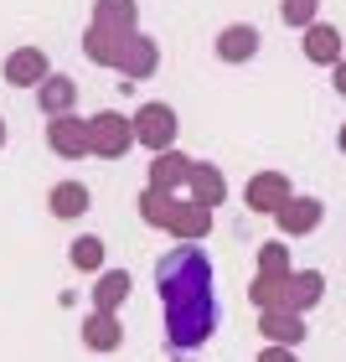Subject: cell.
Wrapping results in <instances>:
<instances>
[{
  "instance_id": "obj_1",
  "label": "cell",
  "mask_w": 346,
  "mask_h": 362,
  "mask_svg": "<svg viewBox=\"0 0 346 362\" xmlns=\"http://www.w3.org/2000/svg\"><path fill=\"white\" fill-rule=\"evenodd\" d=\"M155 295L166 305V341L176 352L207 347L217 332V290H212V259L196 243H176L155 259Z\"/></svg>"
},
{
  "instance_id": "obj_2",
  "label": "cell",
  "mask_w": 346,
  "mask_h": 362,
  "mask_svg": "<svg viewBox=\"0 0 346 362\" xmlns=\"http://www.w3.org/2000/svg\"><path fill=\"white\" fill-rule=\"evenodd\" d=\"M129 145H135V124H129L124 114L104 109V114H93V119H88V156H98V160H124Z\"/></svg>"
},
{
  "instance_id": "obj_3",
  "label": "cell",
  "mask_w": 346,
  "mask_h": 362,
  "mask_svg": "<svg viewBox=\"0 0 346 362\" xmlns=\"http://www.w3.org/2000/svg\"><path fill=\"white\" fill-rule=\"evenodd\" d=\"M129 124H135V145H140V151H176V109L171 104H160V98H155V104H140L135 109V119H129Z\"/></svg>"
},
{
  "instance_id": "obj_4",
  "label": "cell",
  "mask_w": 346,
  "mask_h": 362,
  "mask_svg": "<svg viewBox=\"0 0 346 362\" xmlns=\"http://www.w3.org/2000/svg\"><path fill=\"white\" fill-rule=\"evenodd\" d=\"M290 197H294V187H290L285 171H258V176H249V187H243V202H249V212H258V218H274Z\"/></svg>"
},
{
  "instance_id": "obj_5",
  "label": "cell",
  "mask_w": 346,
  "mask_h": 362,
  "mask_svg": "<svg viewBox=\"0 0 346 362\" xmlns=\"http://www.w3.org/2000/svg\"><path fill=\"white\" fill-rule=\"evenodd\" d=\"M321 212H326V207H321V197L294 192L290 202L274 212V228L285 233V243H290V238H305V233H316V228H321Z\"/></svg>"
},
{
  "instance_id": "obj_6",
  "label": "cell",
  "mask_w": 346,
  "mask_h": 362,
  "mask_svg": "<svg viewBox=\"0 0 346 362\" xmlns=\"http://www.w3.org/2000/svg\"><path fill=\"white\" fill-rule=\"evenodd\" d=\"M114 68L124 73V83H140V78H150L160 68V42L155 37H145V31H135V37H124L119 47V62Z\"/></svg>"
},
{
  "instance_id": "obj_7",
  "label": "cell",
  "mask_w": 346,
  "mask_h": 362,
  "mask_svg": "<svg viewBox=\"0 0 346 362\" xmlns=\"http://www.w3.org/2000/svg\"><path fill=\"white\" fill-rule=\"evenodd\" d=\"M186 202L217 212L227 202V176L222 166H212V160H191V176H186Z\"/></svg>"
},
{
  "instance_id": "obj_8",
  "label": "cell",
  "mask_w": 346,
  "mask_h": 362,
  "mask_svg": "<svg viewBox=\"0 0 346 362\" xmlns=\"http://www.w3.org/2000/svg\"><path fill=\"white\" fill-rule=\"evenodd\" d=\"M0 73H6V83H11V88H42V83H47V73H52V62H47L42 47H16Z\"/></svg>"
},
{
  "instance_id": "obj_9",
  "label": "cell",
  "mask_w": 346,
  "mask_h": 362,
  "mask_svg": "<svg viewBox=\"0 0 346 362\" xmlns=\"http://www.w3.org/2000/svg\"><path fill=\"white\" fill-rule=\"evenodd\" d=\"M47 145L62 160H83L88 156V119L78 114H62V119H47Z\"/></svg>"
},
{
  "instance_id": "obj_10",
  "label": "cell",
  "mask_w": 346,
  "mask_h": 362,
  "mask_svg": "<svg viewBox=\"0 0 346 362\" xmlns=\"http://www.w3.org/2000/svg\"><path fill=\"white\" fill-rule=\"evenodd\" d=\"M186 176H191V156H181V151H160V156H150V171H145V187H155V192H171V197H181V192H186Z\"/></svg>"
},
{
  "instance_id": "obj_11",
  "label": "cell",
  "mask_w": 346,
  "mask_h": 362,
  "mask_svg": "<svg viewBox=\"0 0 346 362\" xmlns=\"http://www.w3.org/2000/svg\"><path fill=\"white\" fill-rule=\"evenodd\" d=\"M321 295H326V274H321V269H290V274H285V305H279V310L305 316Z\"/></svg>"
},
{
  "instance_id": "obj_12",
  "label": "cell",
  "mask_w": 346,
  "mask_h": 362,
  "mask_svg": "<svg viewBox=\"0 0 346 362\" xmlns=\"http://www.w3.org/2000/svg\"><path fill=\"white\" fill-rule=\"evenodd\" d=\"M258 332L269 347H300L305 341V316H294V310H258Z\"/></svg>"
},
{
  "instance_id": "obj_13",
  "label": "cell",
  "mask_w": 346,
  "mask_h": 362,
  "mask_svg": "<svg viewBox=\"0 0 346 362\" xmlns=\"http://www.w3.org/2000/svg\"><path fill=\"white\" fill-rule=\"evenodd\" d=\"M37 109L47 119H62V114H78V83L68 73H47V83L37 88Z\"/></svg>"
},
{
  "instance_id": "obj_14",
  "label": "cell",
  "mask_w": 346,
  "mask_h": 362,
  "mask_svg": "<svg viewBox=\"0 0 346 362\" xmlns=\"http://www.w3.org/2000/svg\"><path fill=\"white\" fill-rule=\"evenodd\" d=\"M78 337H83L88 352H119V347H124V326H119V316H109V310H93V316H83Z\"/></svg>"
},
{
  "instance_id": "obj_15",
  "label": "cell",
  "mask_w": 346,
  "mask_h": 362,
  "mask_svg": "<svg viewBox=\"0 0 346 362\" xmlns=\"http://www.w3.org/2000/svg\"><path fill=\"white\" fill-rule=\"evenodd\" d=\"M88 207H93V197H88L83 181H57V187L47 192V212H52L57 223H78Z\"/></svg>"
},
{
  "instance_id": "obj_16",
  "label": "cell",
  "mask_w": 346,
  "mask_h": 362,
  "mask_svg": "<svg viewBox=\"0 0 346 362\" xmlns=\"http://www.w3.org/2000/svg\"><path fill=\"white\" fill-rule=\"evenodd\" d=\"M166 233H176L181 243H202V238L212 233V212L181 197V202H176V212H171V223H166Z\"/></svg>"
},
{
  "instance_id": "obj_17",
  "label": "cell",
  "mask_w": 346,
  "mask_h": 362,
  "mask_svg": "<svg viewBox=\"0 0 346 362\" xmlns=\"http://www.w3.org/2000/svg\"><path fill=\"white\" fill-rule=\"evenodd\" d=\"M93 26L119 31V37H135L140 31V6L135 0H93Z\"/></svg>"
},
{
  "instance_id": "obj_18",
  "label": "cell",
  "mask_w": 346,
  "mask_h": 362,
  "mask_svg": "<svg viewBox=\"0 0 346 362\" xmlns=\"http://www.w3.org/2000/svg\"><path fill=\"white\" fill-rule=\"evenodd\" d=\"M217 57L222 62H249V57H258V26H249V21L222 26L217 31Z\"/></svg>"
},
{
  "instance_id": "obj_19",
  "label": "cell",
  "mask_w": 346,
  "mask_h": 362,
  "mask_svg": "<svg viewBox=\"0 0 346 362\" xmlns=\"http://www.w3.org/2000/svg\"><path fill=\"white\" fill-rule=\"evenodd\" d=\"M129 290H135V279L124 269H104L93 279V310H109V316H119V305L129 300Z\"/></svg>"
},
{
  "instance_id": "obj_20",
  "label": "cell",
  "mask_w": 346,
  "mask_h": 362,
  "mask_svg": "<svg viewBox=\"0 0 346 362\" xmlns=\"http://www.w3.org/2000/svg\"><path fill=\"white\" fill-rule=\"evenodd\" d=\"M305 57L321 62V68H336V62L346 57V52H341V31H336L331 21H316V26L305 31Z\"/></svg>"
},
{
  "instance_id": "obj_21",
  "label": "cell",
  "mask_w": 346,
  "mask_h": 362,
  "mask_svg": "<svg viewBox=\"0 0 346 362\" xmlns=\"http://www.w3.org/2000/svg\"><path fill=\"white\" fill-rule=\"evenodd\" d=\"M119 47H124L119 31H104V26H88L83 31V52L98 62V68H114V62H119Z\"/></svg>"
},
{
  "instance_id": "obj_22",
  "label": "cell",
  "mask_w": 346,
  "mask_h": 362,
  "mask_svg": "<svg viewBox=\"0 0 346 362\" xmlns=\"http://www.w3.org/2000/svg\"><path fill=\"white\" fill-rule=\"evenodd\" d=\"M68 259H73V269H78V274H104V259H109V249H104V238L83 233V238H73Z\"/></svg>"
},
{
  "instance_id": "obj_23",
  "label": "cell",
  "mask_w": 346,
  "mask_h": 362,
  "mask_svg": "<svg viewBox=\"0 0 346 362\" xmlns=\"http://www.w3.org/2000/svg\"><path fill=\"white\" fill-rule=\"evenodd\" d=\"M176 202H181V197H171V192H155V187H145V192H140V218L150 223V228H160V233H166V223H171Z\"/></svg>"
},
{
  "instance_id": "obj_24",
  "label": "cell",
  "mask_w": 346,
  "mask_h": 362,
  "mask_svg": "<svg viewBox=\"0 0 346 362\" xmlns=\"http://www.w3.org/2000/svg\"><path fill=\"white\" fill-rule=\"evenodd\" d=\"M249 300H253L258 310H279V305H285V274H253Z\"/></svg>"
},
{
  "instance_id": "obj_25",
  "label": "cell",
  "mask_w": 346,
  "mask_h": 362,
  "mask_svg": "<svg viewBox=\"0 0 346 362\" xmlns=\"http://www.w3.org/2000/svg\"><path fill=\"white\" fill-rule=\"evenodd\" d=\"M290 269H294V259H290V243L285 238L258 243V274H290Z\"/></svg>"
},
{
  "instance_id": "obj_26",
  "label": "cell",
  "mask_w": 346,
  "mask_h": 362,
  "mask_svg": "<svg viewBox=\"0 0 346 362\" xmlns=\"http://www.w3.org/2000/svg\"><path fill=\"white\" fill-rule=\"evenodd\" d=\"M279 16H285V26L310 31V26L321 21V0H279Z\"/></svg>"
},
{
  "instance_id": "obj_27",
  "label": "cell",
  "mask_w": 346,
  "mask_h": 362,
  "mask_svg": "<svg viewBox=\"0 0 346 362\" xmlns=\"http://www.w3.org/2000/svg\"><path fill=\"white\" fill-rule=\"evenodd\" d=\"M258 362H300V357H294L290 347H263V352H258Z\"/></svg>"
},
{
  "instance_id": "obj_28",
  "label": "cell",
  "mask_w": 346,
  "mask_h": 362,
  "mask_svg": "<svg viewBox=\"0 0 346 362\" xmlns=\"http://www.w3.org/2000/svg\"><path fill=\"white\" fill-rule=\"evenodd\" d=\"M331 88H336V93L346 98V57H341V62H336V68H331Z\"/></svg>"
},
{
  "instance_id": "obj_29",
  "label": "cell",
  "mask_w": 346,
  "mask_h": 362,
  "mask_svg": "<svg viewBox=\"0 0 346 362\" xmlns=\"http://www.w3.org/2000/svg\"><path fill=\"white\" fill-rule=\"evenodd\" d=\"M336 145H341V156H346V124H341V135H336Z\"/></svg>"
},
{
  "instance_id": "obj_30",
  "label": "cell",
  "mask_w": 346,
  "mask_h": 362,
  "mask_svg": "<svg viewBox=\"0 0 346 362\" xmlns=\"http://www.w3.org/2000/svg\"><path fill=\"white\" fill-rule=\"evenodd\" d=\"M0 151H6V119H0Z\"/></svg>"
},
{
  "instance_id": "obj_31",
  "label": "cell",
  "mask_w": 346,
  "mask_h": 362,
  "mask_svg": "<svg viewBox=\"0 0 346 362\" xmlns=\"http://www.w3.org/2000/svg\"><path fill=\"white\" fill-rule=\"evenodd\" d=\"M186 362H191V357H186Z\"/></svg>"
}]
</instances>
